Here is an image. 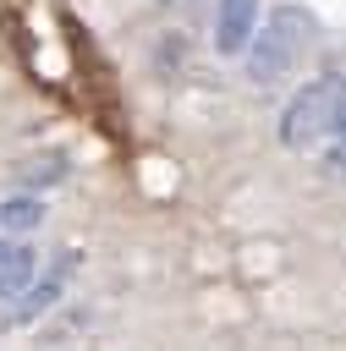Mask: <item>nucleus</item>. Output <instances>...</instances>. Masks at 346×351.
<instances>
[{
  "instance_id": "obj_1",
  "label": "nucleus",
  "mask_w": 346,
  "mask_h": 351,
  "mask_svg": "<svg viewBox=\"0 0 346 351\" xmlns=\"http://www.w3.org/2000/svg\"><path fill=\"white\" fill-rule=\"evenodd\" d=\"M313 38H319V16H313L308 5H275L269 22L253 27V38H247V49H242L247 82H253V88L286 82V77L302 66V55L313 49Z\"/></svg>"
},
{
  "instance_id": "obj_2",
  "label": "nucleus",
  "mask_w": 346,
  "mask_h": 351,
  "mask_svg": "<svg viewBox=\"0 0 346 351\" xmlns=\"http://www.w3.org/2000/svg\"><path fill=\"white\" fill-rule=\"evenodd\" d=\"M341 115H346V77L341 71H319L313 82H302L286 99V110H280V143L291 154L319 148L324 137H335Z\"/></svg>"
},
{
  "instance_id": "obj_3",
  "label": "nucleus",
  "mask_w": 346,
  "mask_h": 351,
  "mask_svg": "<svg viewBox=\"0 0 346 351\" xmlns=\"http://www.w3.org/2000/svg\"><path fill=\"white\" fill-rule=\"evenodd\" d=\"M71 263H77V258H71V252H60V258H55V263H49L44 274H33V285H27L22 296H16V307L5 313V324H33V318H44V313H49V307H55V302L66 296Z\"/></svg>"
},
{
  "instance_id": "obj_4",
  "label": "nucleus",
  "mask_w": 346,
  "mask_h": 351,
  "mask_svg": "<svg viewBox=\"0 0 346 351\" xmlns=\"http://www.w3.org/2000/svg\"><path fill=\"white\" fill-rule=\"evenodd\" d=\"M258 27V0H214V49L242 55Z\"/></svg>"
},
{
  "instance_id": "obj_5",
  "label": "nucleus",
  "mask_w": 346,
  "mask_h": 351,
  "mask_svg": "<svg viewBox=\"0 0 346 351\" xmlns=\"http://www.w3.org/2000/svg\"><path fill=\"white\" fill-rule=\"evenodd\" d=\"M33 274H38L33 247H22V241H0V302H16V296L33 285Z\"/></svg>"
},
{
  "instance_id": "obj_6",
  "label": "nucleus",
  "mask_w": 346,
  "mask_h": 351,
  "mask_svg": "<svg viewBox=\"0 0 346 351\" xmlns=\"http://www.w3.org/2000/svg\"><path fill=\"white\" fill-rule=\"evenodd\" d=\"M38 225H44V203H38L33 192H16V197L0 203V230H5V236H27V230H38Z\"/></svg>"
},
{
  "instance_id": "obj_7",
  "label": "nucleus",
  "mask_w": 346,
  "mask_h": 351,
  "mask_svg": "<svg viewBox=\"0 0 346 351\" xmlns=\"http://www.w3.org/2000/svg\"><path fill=\"white\" fill-rule=\"evenodd\" d=\"M22 181H33V186H49V181H60V159H38V165H22Z\"/></svg>"
},
{
  "instance_id": "obj_8",
  "label": "nucleus",
  "mask_w": 346,
  "mask_h": 351,
  "mask_svg": "<svg viewBox=\"0 0 346 351\" xmlns=\"http://www.w3.org/2000/svg\"><path fill=\"white\" fill-rule=\"evenodd\" d=\"M335 137H341V143H346V115H341V126H335Z\"/></svg>"
}]
</instances>
